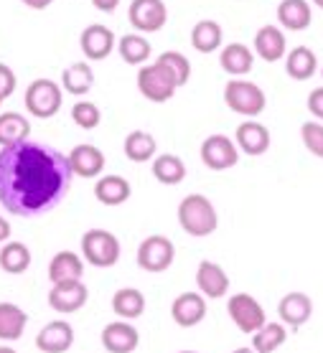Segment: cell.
I'll return each instance as SVG.
<instances>
[{
    "instance_id": "f1b7e54d",
    "label": "cell",
    "mask_w": 323,
    "mask_h": 353,
    "mask_svg": "<svg viewBox=\"0 0 323 353\" xmlns=\"http://www.w3.org/2000/svg\"><path fill=\"white\" fill-rule=\"evenodd\" d=\"M61 84H64V89L69 92V94L74 97H81L87 94L89 89H92V84H95V72H92V66L89 64H72L66 66L64 74H61Z\"/></svg>"
},
{
    "instance_id": "d6a6232c",
    "label": "cell",
    "mask_w": 323,
    "mask_h": 353,
    "mask_svg": "<svg viewBox=\"0 0 323 353\" xmlns=\"http://www.w3.org/2000/svg\"><path fill=\"white\" fill-rule=\"evenodd\" d=\"M153 176L161 181L163 185H176L186 178V165L178 155H158L153 161Z\"/></svg>"
},
{
    "instance_id": "3957f363",
    "label": "cell",
    "mask_w": 323,
    "mask_h": 353,
    "mask_svg": "<svg viewBox=\"0 0 323 353\" xmlns=\"http://www.w3.org/2000/svg\"><path fill=\"white\" fill-rule=\"evenodd\" d=\"M81 254L92 267H112L120 259V241L107 229H89L81 236Z\"/></svg>"
},
{
    "instance_id": "b9f144b4",
    "label": "cell",
    "mask_w": 323,
    "mask_h": 353,
    "mask_svg": "<svg viewBox=\"0 0 323 353\" xmlns=\"http://www.w3.org/2000/svg\"><path fill=\"white\" fill-rule=\"evenodd\" d=\"M21 3H26V6L33 10H43V8H49L54 0H21Z\"/></svg>"
},
{
    "instance_id": "e0dca14e",
    "label": "cell",
    "mask_w": 323,
    "mask_h": 353,
    "mask_svg": "<svg viewBox=\"0 0 323 353\" xmlns=\"http://www.w3.org/2000/svg\"><path fill=\"white\" fill-rule=\"evenodd\" d=\"M196 285L206 297H224L229 292V277L219 265L204 259L196 270Z\"/></svg>"
},
{
    "instance_id": "8d00e7d4",
    "label": "cell",
    "mask_w": 323,
    "mask_h": 353,
    "mask_svg": "<svg viewBox=\"0 0 323 353\" xmlns=\"http://www.w3.org/2000/svg\"><path fill=\"white\" fill-rule=\"evenodd\" d=\"M72 117L74 122L84 130H95L102 120V114H99V107L95 102H77L72 107Z\"/></svg>"
},
{
    "instance_id": "277c9868",
    "label": "cell",
    "mask_w": 323,
    "mask_h": 353,
    "mask_svg": "<svg viewBox=\"0 0 323 353\" xmlns=\"http://www.w3.org/2000/svg\"><path fill=\"white\" fill-rule=\"evenodd\" d=\"M224 102L229 110L244 117H255L265 110V92L255 84V81L232 79L224 89Z\"/></svg>"
},
{
    "instance_id": "ab89813d",
    "label": "cell",
    "mask_w": 323,
    "mask_h": 353,
    "mask_svg": "<svg viewBox=\"0 0 323 353\" xmlns=\"http://www.w3.org/2000/svg\"><path fill=\"white\" fill-rule=\"evenodd\" d=\"M308 110H311V114H313V117L323 120V87L313 89V92L308 94Z\"/></svg>"
},
{
    "instance_id": "d4e9b609",
    "label": "cell",
    "mask_w": 323,
    "mask_h": 353,
    "mask_svg": "<svg viewBox=\"0 0 323 353\" xmlns=\"http://www.w3.org/2000/svg\"><path fill=\"white\" fill-rule=\"evenodd\" d=\"M84 265L74 252H59L57 257L49 262V280L51 282H66V280H81Z\"/></svg>"
},
{
    "instance_id": "4fadbf2b",
    "label": "cell",
    "mask_w": 323,
    "mask_h": 353,
    "mask_svg": "<svg viewBox=\"0 0 323 353\" xmlns=\"http://www.w3.org/2000/svg\"><path fill=\"white\" fill-rule=\"evenodd\" d=\"M170 318L181 325V328H194L196 323H202L206 318V303L202 295L196 292H184L173 300L170 305Z\"/></svg>"
},
{
    "instance_id": "4dcf8cb0",
    "label": "cell",
    "mask_w": 323,
    "mask_h": 353,
    "mask_svg": "<svg viewBox=\"0 0 323 353\" xmlns=\"http://www.w3.org/2000/svg\"><path fill=\"white\" fill-rule=\"evenodd\" d=\"M125 155L133 163H148L155 155V137L146 130H133L125 137Z\"/></svg>"
},
{
    "instance_id": "5b68a950",
    "label": "cell",
    "mask_w": 323,
    "mask_h": 353,
    "mask_svg": "<svg viewBox=\"0 0 323 353\" xmlns=\"http://www.w3.org/2000/svg\"><path fill=\"white\" fill-rule=\"evenodd\" d=\"M26 110L39 117V120H49L61 110V89L57 81L51 79H36L26 89Z\"/></svg>"
},
{
    "instance_id": "1f68e13d",
    "label": "cell",
    "mask_w": 323,
    "mask_h": 353,
    "mask_svg": "<svg viewBox=\"0 0 323 353\" xmlns=\"http://www.w3.org/2000/svg\"><path fill=\"white\" fill-rule=\"evenodd\" d=\"M222 43V26L217 21H199L191 31V46L199 54H211Z\"/></svg>"
},
{
    "instance_id": "8992f818",
    "label": "cell",
    "mask_w": 323,
    "mask_h": 353,
    "mask_svg": "<svg viewBox=\"0 0 323 353\" xmlns=\"http://www.w3.org/2000/svg\"><path fill=\"white\" fill-rule=\"evenodd\" d=\"M137 89L146 99L161 105V102H168L170 97L176 94L178 84L168 74V69L155 61V64H148L137 72Z\"/></svg>"
},
{
    "instance_id": "cb8c5ba5",
    "label": "cell",
    "mask_w": 323,
    "mask_h": 353,
    "mask_svg": "<svg viewBox=\"0 0 323 353\" xmlns=\"http://www.w3.org/2000/svg\"><path fill=\"white\" fill-rule=\"evenodd\" d=\"M95 196L105 206H120L130 199V183L120 176H105L95 185Z\"/></svg>"
},
{
    "instance_id": "ac0fdd59",
    "label": "cell",
    "mask_w": 323,
    "mask_h": 353,
    "mask_svg": "<svg viewBox=\"0 0 323 353\" xmlns=\"http://www.w3.org/2000/svg\"><path fill=\"white\" fill-rule=\"evenodd\" d=\"M237 145L247 155H262L270 148V130L260 122H244L237 128Z\"/></svg>"
},
{
    "instance_id": "7a4b0ae2",
    "label": "cell",
    "mask_w": 323,
    "mask_h": 353,
    "mask_svg": "<svg viewBox=\"0 0 323 353\" xmlns=\"http://www.w3.org/2000/svg\"><path fill=\"white\" fill-rule=\"evenodd\" d=\"M178 224L191 236H209L217 232L219 216L211 201L202 193H191L178 203Z\"/></svg>"
},
{
    "instance_id": "f35d334b",
    "label": "cell",
    "mask_w": 323,
    "mask_h": 353,
    "mask_svg": "<svg viewBox=\"0 0 323 353\" xmlns=\"http://www.w3.org/2000/svg\"><path fill=\"white\" fill-rule=\"evenodd\" d=\"M16 89V74L8 64H0V99H8Z\"/></svg>"
},
{
    "instance_id": "6da1fadb",
    "label": "cell",
    "mask_w": 323,
    "mask_h": 353,
    "mask_svg": "<svg viewBox=\"0 0 323 353\" xmlns=\"http://www.w3.org/2000/svg\"><path fill=\"white\" fill-rule=\"evenodd\" d=\"M69 155L49 145H0V203L21 219L41 216L64 199L72 185Z\"/></svg>"
},
{
    "instance_id": "2e32d148",
    "label": "cell",
    "mask_w": 323,
    "mask_h": 353,
    "mask_svg": "<svg viewBox=\"0 0 323 353\" xmlns=\"http://www.w3.org/2000/svg\"><path fill=\"white\" fill-rule=\"evenodd\" d=\"M137 343H140V336L130 323H110L102 330V345L110 353H133Z\"/></svg>"
},
{
    "instance_id": "9c48e42d",
    "label": "cell",
    "mask_w": 323,
    "mask_h": 353,
    "mask_svg": "<svg viewBox=\"0 0 323 353\" xmlns=\"http://www.w3.org/2000/svg\"><path fill=\"white\" fill-rule=\"evenodd\" d=\"M128 18L137 31L155 33L161 31L163 26H166V21H168V8H166L163 0H133Z\"/></svg>"
},
{
    "instance_id": "60d3db41",
    "label": "cell",
    "mask_w": 323,
    "mask_h": 353,
    "mask_svg": "<svg viewBox=\"0 0 323 353\" xmlns=\"http://www.w3.org/2000/svg\"><path fill=\"white\" fill-rule=\"evenodd\" d=\"M92 6L97 10H102V13H112L120 6V0H92Z\"/></svg>"
},
{
    "instance_id": "d6986e66",
    "label": "cell",
    "mask_w": 323,
    "mask_h": 353,
    "mask_svg": "<svg viewBox=\"0 0 323 353\" xmlns=\"http://www.w3.org/2000/svg\"><path fill=\"white\" fill-rule=\"evenodd\" d=\"M277 313H280V321L293 325V328H300L303 323H308L311 313H313V303L311 297L303 295V292H291L280 300L277 305Z\"/></svg>"
},
{
    "instance_id": "5bb4252c",
    "label": "cell",
    "mask_w": 323,
    "mask_h": 353,
    "mask_svg": "<svg viewBox=\"0 0 323 353\" xmlns=\"http://www.w3.org/2000/svg\"><path fill=\"white\" fill-rule=\"evenodd\" d=\"M74 343V330L69 323L54 321L36 336V348L43 353H66Z\"/></svg>"
},
{
    "instance_id": "7c38bea8",
    "label": "cell",
    "mask_w": 323,
    "mask_h": 353,
    "mask_svg": "<svg viewBox=\"0 0 323 353\" xmlns=\"http://www.w3.org/2000/svg\"><path fill=\"white\" fill-rule=\"evenodd\" d=\"M81 51H84V57L89 59V61H102V59H107L110 54H112L115 48V33L107 28V26H87L84 31H81Z\"/></svg>"
},
{
    "instance_id": "ffe728a7",
    "label": "cell",
    "mask_w": 323,
    "mask_h": 353,
    "mask_svg": "<svg viewBox=\"0 0 323 353\" xmlns=\"http://www.w3.org/2000/svg\"><path fill=\"white\" fill-rule=\"evenodd\" d=\"M255 51L265 61H280L285 54V36L275 26H262L255 36Z\"/></svg>"
},
{
    "instance_id": "4316f807",
    "label": "cell",
    "mask_w": 323,
    "mask_h": 353,
    "mask_svg": "<svg viewBox=\"0 0 323 353\" xmlns=\"http://www.w3.org/2000/svg\"><path fill=\"white\" fill-rule=\"evenodd\" d=\"M112 310L122 318H140V315L146 313V295L135 288H122L115 292L112 297Z\"/></svg>"
},
{
    "instance_id": "30bf717a",
    "label": "cell",
    "mask_w": 323,
    "mask_h": 353,
    "mask_svg": "<svg viewBox=\"0 0 323 353\" xmlns=\"http://www.w3.org/2000/svg\"><path fill=\"white\" fill-rule=\"evenodd\" d=\"M87 288L81 280H66V282H54V288L49 292V307L57 313H77L79 307L87 303Z\"/></svg>"
},
{
    "instance_id": "ee69618b",
    "label": "cell",
    "mask_w": 323,
    "mask_h": 353,
    "mask_svg": "<svg viewBox=\"0 0 323 353\" xmlns=\"http://www.w3.org/2000/svg\"><path fill=\"white\" fill-rule=\"evenodd\" d=\"M313 3H315V6H318V8L323 10V0H313Z\"/></svg>"
},
{
    "instance_id": "603a6c76",
    "label": "cell",
    "mask_w": 323,
    "mask_h": 353,
    "mask_svg": "<svg viewBox=\"0 0 323 353\" xmlns=\"http://www.w3.org/2000/svg\"><path fill=\"white\" fill-rule=\"evenodd\" d=\"M285 69H288V77H293V79L308 81L318 72V59H315V54L308 46H298L288 54Z\"/></svg>"
},
{
    "instance_id": "74e56055",
    "label": "cell",
    "mask_w": 323,
    "mask_h": 353,
    "mask_svg": "<svg viewBox=\"0 0 323 353\" xmlns=\"http://www.w3.org/2000/svg\"><path fill=\"white\" fill-rule=\"evenodd\" d=\"M300 137H303V145H306L308 150L323 161V125H318V122L300 125Z\"/></svg>"
},
{
    "instance_id": "7402d4cb",
    "label": "cell",
    "mask_w": 323,
    "mask_h": 353,
    "mask_svg": "<svg viewBox=\"0 0 323 353\" xmlns=\"http://www.w3.org/2000/svg\"><path fill=\"white\" fill-rule=\"evenodd\" d=\"M219 64H222V69H224L226 74H232V77H244V74L252 72L255 57H252L250 48L242 46V43H229V46H224V51H222Z\"/></svg>"
},
{
    "instance_id": "e575fe53",
    "label": "cell",
    "mask_w": 323,
    "mask_h": 353,
    "mask_svg": "<svg viewBox=\"0 0 323 353\" xmlns=\"http://www.w3.org/2000/svg\"><path fill=\"white\" fill-rule=\"evenodd\" d=\"M252 336H255L252 338L255 351L257 353H273L285 343L288 333H285V328L280 325V323H265V325H262L257 333H252Z\"/></svg>"
},
{
    "instance_id": "836d02e7",
    "label": "cell",
    "mask_w": 323,
    "mask_h": 353,
    "mask_svg": "<svg viewBox=\"0 0 323 353\" xmlns=\"http://www.w3.org/2000/svg\"><path fill=\"white\" fill-rule=\"evenodd\" d=\"M120 57L125 64H146L148 59H150V43H148L143 36H137V33H128V36H122L120 39Z\"/></svg>"
},
{
    "instance_id": "ba28073f",
    "label": "cell",
    "mask_w": 323,
    "mask_h": 353,
    "mask_svg": "<svg viewBox=\"0 0 323 353\" xmlns=\"http://www.w3.org/2000/svg\"><path fill=\"white\" fill-rule=\"evenodd\" d=\"M226 310H229V318L235 321V325L242 330V333H257V330L265 325V310H262V305H260L252 295H247V292H239V295L232 297Z\"/></svg>"
},
{
    "instance_id": "f6af8a7d",
    "label": "cell",
    "mask_w": 323,
    "mask_h": 353,
    "mask_svg": "<svg viewBox=\"0 0 323 353\" xmlns=\"http://www.w3.org/2000/svg\"><path fill=\"white\" fill-rule=\"evenodd\" d=\"M321 74H323V69H321Z\"/></svg>"
},
{
    "instance_id": "44dd1931",
    "label": "cell",
    "mask_w": 323,
    "mask_h": 353,
    "mask_svg": "<svg viewBox=\"0 0 323 353\" xmlns=\"http://www.w3.org/2000/svg\"><path fill=\"white\" fill-rule=\"evenodd\" d=\"M277 21L288 31H306L311 26V6L306 0H283L277 6Z\"/></svg>"
},
{
    "instance_id": "d590c367",
    "label": "cell",
    "mask_w": 323,
    "mask_h": 353,
    "mask_svg": "<svg viewBox=\"0 0 323 353\" xmlns=\"http://www.w3.org/2000/svg\"><path fill=\"white\" fill-rule=\"evenodd\" d=\"M158 64L168 69V74L176 79L178 87H184V84L188 81V77H191V64H188V59L184 57V54H178V51H166V54H161V57H158Z\"/></svg>"
},
{
    "instance_id": "484cf974",
    "label": "cell",
    "mask_w": 323,
    "mask_h": 353,
    "mask_svg": "<svg viewBox=\"0 0 323 353\" xmlns=\"http://www.w3.org/2000/svg\"><path fill=\"white\" fill-rule=\"evenodd\" d=\"M28 315L13 303H0V338L3 341H18L23 336Z\"/></svg>"
},
{
    "instance_id": "9a60e30c",
    "label": "cell",
    "mask_w": 323,
    "mask_h": 353,
    "mask_svg": "<svg viewBox=\"0 0 323 353\" xmlns=\"http://www.w3.org/2000/svg\"><path fill=\"white\" fill-rule=\"evenodd\" d=\"M69 163L79 178H95L105 170V153L95 145H77L69 153Z\"/></svg>"
},
{
    "instance_id": "7bdbcfd3",
    "label": "cell",
    "mask_w": 323,
    "mask_h": 353,
    "mask_svg": "<svg viewBox=\"0 0 323 353\" xmlns=\"http://www.w3.org/2000/svg\"><path fill=\"white\" fill-rule=\"evenodd\" d=\"M8 234H10V226H8V221L3 219V221H0V236H3V239H8Z\"/></svg>"
},
{
    "instance_id": "52a82bcc",
    "label": "cell",
    "mask_w": 323,
    "mask_h": 353,
    "mask_svg": "<svg viewBox=\"0 0 323 353\" xmlns=\"http://www.w3.org/2000/svg\"><path fill=\"white\" fill-rule=\"evenodd\" d=\"M176 247L168 236L153 234L137 247V267H143L146 272H166L173 265Z\"/></svg>"
},
{
    "instance_id": "8fae6325",
    "label": "cell",
    "mask_w": 323,
    "mask_h": 353,
    "mask_svg": "<svg viewBox=\"0 0 323 353\" xmlns=\"http://www.w3.org/2000/svg\"><path fill=\"white\" fill-rule=\"evenodd\" d=\"M202 161L211 170H229L232 165H237L239 153H237V145L226 135H211L202 145Z\"/></svg>"
},
{
    "instance_id": "83f0119b",
    "label": "cell",
    "mask_w": 323,
    "mask_h": 353,
    "mask_svg": "<svg viewBox=\"0 0 323 353\" xmlns=\"http://www.w3.org/2000/svg\"><path fill=\"white\" fill-rule=\"evenodd\" d=\"M31 125L23 114L18 112H3L0 114V145H16L28 140Z\"/></svg>"
},
{
    "instance_id": "f546056e",
    "label": "cell",
    "mask_w": 323,
    "mask_h": 353,
    "mask_svg": "<svg viewBox=\"0 0 323 353\" xmlns=\"http://www.w3.org/2000/svg\"><path fill=\"white\" fill-rule=\"evenodd\" d=\"M0 265H3V272L23 274L31 267V252L21 241H8L3 244V252H0Z\"/></svg>"
}]
</instances>
